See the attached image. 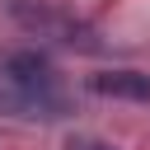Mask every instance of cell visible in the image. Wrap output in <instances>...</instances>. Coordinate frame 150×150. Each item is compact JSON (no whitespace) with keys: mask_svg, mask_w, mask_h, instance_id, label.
<instances>
[{"mask_svg":"<svg viewBox=\"0 0 150 150\" xmlns=\"http://www.w3.org/2000/svg\"><path fill=\"white\" fill-rule=\"evenodd\" d=\"M89 89H94V94H103V98L150 103V75H141V70H98V75L89 80Z\"/></svg>","mask_w":150,"mask_h":150,"instance_id":"cell-1","label":"cell"},{"mask_svg":"<svg viewBox=\"0 0 150 150\" xmlns=\"http://www.w3.org/2000/svg\"><path fill=\"white\" fill-rule=\"evenodd\" d=\"M66 150H112L108 141H98V136H70L66 141Z\"/></svg>","mask_w":150,"mask_h":150,"instance_id":"cell-2","label":"cell"}]
</instances>
